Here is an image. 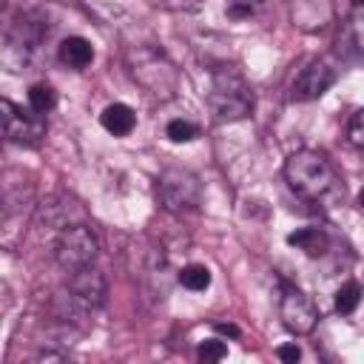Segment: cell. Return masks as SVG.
Returning <instances> with one entry per match:
<instances>
[{"label":"cell","mask_w":364,"mask_h":364,"mask_svg":"<svg viewBox=\"0 0 364 364\" xmlns=\"http://www.w3.org/2000/svg\"><path fill=\"white\" fill-rule=\"evenodd\" d=\"M282 173H284V182L290 185V191L310 202H333L344 193V185H341L336 168L330 165V159L313 148L293 151L284 159Z\"/></svg>","instance_id":"1"},{"label":"cell","mask_w":364,"mask_h":364,"mask_svg":"<svg viewBox=\"0 0 364 364\" xmlns=\"http://www.w3.org/2000/svg\"><path fill=\"white\" fill-rule=\"evenodd\" d=\"M105 296H108V284H105V276L88 264L82 270H74L68 273V282L57 290L54 296V310L60 318L65 321H80V318H91L102 304H105Z\"/></svg>","instance_id":"2"},{"label":"cell","mask_w":364,"mask_h":364,"mask_svg":"<svg viewBox=\"0 0 364 364\" xmlns=\"http://www.w3.org/2000/svg\"><path fill=\"white\" fill-rule=\"evenodd\" d=\"M208 102H210V111L219 122H236V119H245L253 114V88L250 82L230 65L225 68H216L213 71V80H210V91H208Z\"/></svg>","instance_id":"3"},{"label":"cell","mask_w":364,"mask_h":364,"mask_svg":"<svg viewBox=\"0 0 364 364\" xmlns=\"http://www.w3.org/2000/svg\"><path fill=\"white\" fill-rule=\"evenodd\" d=\"M128 71L142 88H148L156 97H171L176 88L173 63L165 57L162 48H156L151 43H139V46L128 48Z\"/></svg>","instance_id":"4"},{"label":"cell","mask_w":364,"mask_h":364,"mask_svg":"<svg viewBox=\"0 0 364 364\" xmlns=\"http://www.w3.org/2000/svg\"><path fill=\"white\" fill-rule=\"evenodd\" d=\"M97 253H100V242H97L94 230L85 228V225L65 228L54 242V262L65 273H74V270H82V267L94 264Z\"/></svg>","instance_id":"5"},{"label":"cell","mask_w":364,"mask_h":364,"mask_svg":"<svg viewBox=\"0 0 364 364\" xmlns=\"http://www.w3.org/2000/svg\"><path fill=\"white\" fill-rule=\"evenodd\" d=\"M46 34H48V26L37 14H20V20L11 23L6 31V54H3L6 63L17 68L28 65Z\"/></svg>","instance_id":"6"},{"label":"cell","mask_w":364,"mask_h":364,"mask_svg":"<svg viewBox=\"0 0 364 364\" xmlns=\"http://www.w3.org/2000/svg\"><path fill=\"white\" fill-rule=\"evenodd\" d=\"M156 193H159V202H162L165 210L182 213V210H193V208H199L202 185H199V179H196L191 171L168 168V171L159 176Z\"/></svg>","instance_id":"7"},{"label":"cell","mask_w":364,"mask_h":364,"mask_svg":"<svg viewBox=\"0 0 364 364\" xmlns=\"http://www.w3.org/2000/svg\"><path fill=\"white\" fill-rule=\"evenodd\" d=\"M0 114H3V131H6V139L9 142L34 148L46 136V119L31 105L28 108H20L11 100H0Z\"/></svg>","instance_id":"8"},{"label":"cell","mask_w":364,"mask_h":364,"mask_svg":"<svg viewBox=\"0 0 364 364\" xmlns=\"http://www.w3.org/2000/svg\"><path fill=\"white\" fill-rule=\"evenodd\" d=\"M279 316H282V324L296 333V336H307L313 333L316 321H318V310L313 304V299L299 290L296 284H287L282 282V293H279Z\"/></svg>","instance_id":"9"},{"label":"cell","mask_w":364,"mask_h":364,"mask_svg":"<svg viewBox=\"0 0 364 364\" xmlns=\"http://www.w3.org/2000/svg\"><path fill=\"white\" fill-rule=\"evenodd\" d=\"M336 68L327 63V60H310L301 71H299V77L293 80V85H290V100H296V102H313V100H318L324 91H330V85L336 82Z\"/></svg>","instance_id":"10"},{"label":"cell","mask_w":364,"mask_h":364,"mask_svg":"<svg viewBox=\"0 0 364 364\" xmlns=\"http://www.w3.org/2000/svg\"><path fill=\"white\" fill-rule=\"evenodd\" d=\"M287 6L293 26L301 31H321L336 17L333 0H287Z\"/></svg>","instance_id":"11"},{"label":"cell","mask_w":364,"mask_h":364,"mask_svg":"<svg viewBox=\"0 0 364 364\" xmlns=\"http://www.w3.org/2000/svg\"><path fill=\"white\" fill-rule=\"evenodd\" d=\"M57 57H60L63 65H68L74 71H82L94 60V46L85 37H65L57 48Z\"/></svg>","instance_id":"12"},{"label":"cell","mask_w":364,"mask_h":364,"mask_svg":"<svg viewBox=\"0 0 364 364\" xmlns=\"http://www.w3.org/2000/svg\"><path fill=\"white\" fill-rule=\"evenodd\" d=\"M100 122H102V128H105L108 134H114V136H128V134L136 128V114H134L125 102H111V105L102 108Z\"/></svg>","instance_id":"13"},{"label":"cell","mask_w":364,"mask_h":364,"mask_svg":"<svg viewBox=\"0 0 364 364\" xmlns=\"http://www.w3.org/2000/svg\"><path fill=\"white\" fill-rule=\"evenodd\" d=\"M287 245L304 250L307 256H321L327 250V233L318 228H299L287 236Z\"/></svg>","instance_id":"14"},{"label":"cell","mask_w":364,"mask_h":364,"mask_svg":"<svg viewBox=\"0 0 364 364\" xmlns=\"http://www.w3.org/2000/svg\"><path fill=\"white\" fill-rule=\"evenodd\" d=\"M28 105L37 111V114H48L54 105H57V91L48 85V82H34L28 88Z\"/></svg>","instance_id":"15"},{"label":"cell","mask_w":364,"mask_h":364,"mask_svg":"<svg viewBox=\"0 0 364 364\" xmlns=\"http://www.w3.org/2000/svg\"><path fill=\"white\" fill-rule=\"evenodd\" d=\"M179 282H182V287H188V290H208L210 287V270L205 267V264H185L182 270H179Z\"/></svg>","instance_id":"16"},{"label":"cell","mask_w":364,"mask_h":364,"mask_svg":"<svg viewBox=\"0 0 364 364\" xmlns=\"http://www.w3.org/2000/svg\"><path fill=\"white\" fill-rule=\"evenodd\" d=\"M358 304H361V284H358V282H344V284L336 290V310H338L341 316H350Z\"/></svg>","instance_id":"17"},{"label":"cell","mask_w":364,"mask_h":364,"mask_svg":"<svg viewBox=\"0 0 364 364\" xmlns=\"http://www.w3.org/2000/svg\"><path fill=\"white\" fill-rule=\"evenodd\" d=\"M196 134H199L196 125L188 122V119H171V122L165 125V136H168L171 142H191Z\"/></svg>","instance_id":"18"},{"label":"cell","mask_w":364,"mask_h":364,"mask_svg":"<svg viewBox=\"0 0 364 364\" xmlns=\"http://www.w3.org/2000/svg\"><path fill=\"white\" fill-rule=\"evenodd\" d=\"M347 142L358 151H364V108H358L347 122Z\"/></svg>","instance_id":"19"},{"label":"cell","mask_w":364,"mask_h":364,"mask_svg":"<svg viewBox=\"0 0 364 364\" xmlns=\"http://www.w3.org/2000/svg\"><path fill=\"white\" fill-rule=\"evenodd\" d=\"M196 355L202 358V361H222L225 355H228V347H225V341H202L199 344V350H196Z\"/></svg>","instance_id":"20"},{"label":"cell","mask_w":364,"mask_h":364,"mask_svg":"<svg viewBox=\"0 0 364 364\" xmlns=\"http://www.w3.org/2000/svg\"><path fill=\"white\" fill-rule=\"evenodd\" d=\"M256 6H259V0H228V14L242 20V17H250L256 11Z\"/></svg>","instance_id":"21"},{"label":"cell","mask_w":364,"mask_h":364,"mask_svg":"<svg viewBox=\"0 0 364 364\" xmlns=\"http://www.w3.org/2000/svg\"><path fill=\"white\" fill-rule=\"evenodd\" d=\"M276 355H279L282 361H287V364H296V361L301 358V350H299V344L293 341V344H282V347L276 350Z\"/></svg>","instance_id":"22"},{"label":"cell","mask_w":364,"mask_h":364,"mask_svg":"<svg viewBox=\"0 0 364 364\" xmlns=\"http://www.w3.org/2000/svg\"><path fill=\"white\" fill-rule=\"evenodd\" d=\"M216 330H219V333H225V336H233V338L239 336V327H236V324H225V321H216Z\"/></svg>","instance_id":"23"},{"label":"cell","mask_w":364,"mask_h":364,"mask_svg":"<svg viewBox=\"0 0 364 364\" xmlns=\"http://www.w3.org/2000/svg\"><path fill=\"white\" fill-rule=\"evenodd\" d=\"M358 210L364 213V188H361V193H358Z\"/></svg>","instance_id":"24"},{"label":"cell","mask_w":364,"mask_h":364,"mask_svg":"<svg viewBox=\"0 0 364 364\" xmlns=\"http://www.w3.org/2000/svg\"><path fill=\"white\" fill-rule=\"evenodd\" d=\"M350 3H353V6H364V0H350Z\"/></svg>","instance_id":"25"}]
</instances>
